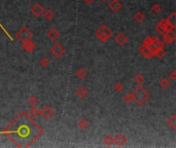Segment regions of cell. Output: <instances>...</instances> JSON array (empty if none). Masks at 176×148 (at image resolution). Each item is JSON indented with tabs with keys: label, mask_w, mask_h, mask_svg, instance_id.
I'll return each mask as SVG.
<instances>
[{
	"label": "cell",
	"mask_w": 176,
	"mask_h": 148,
	"mask_svg": "<svg viewBox=\"0 0 176 148\" xmlns=\"http://www.w3.org/2000/svg\"><path fill=\"white\" fill-rule=\"evenodd\" d=\"M2 134L7 136L17 147L27 148L43 134V130L27 112L22 111L6 128Z\"/></svg>",
	"instance_id": "cell-1"
},
{
	"label": "cell",
	"mask_w": 176,
	"mask_h": 148,
	"mask_svg": "<svg viewBox=\"0 0 176 148\" xmlns=\"http://www.w3.org/2000/svg\"><path fill=\"white\" fill-rule=\"evenodd\" d=\"M132 95H133V101H135L138 106H142L144 105L146 102L150 100V94L148 93V91L145 88H143L142 85H139L135 90L132 91Z\"/></svg>",
	"instance_id": "cell-2"
},
{
	"label": "cell",
	"mask_w": 176,
	"mask_h": 148,
	"mask_svg": "<svg viewBox=\"0 0 176 148\" xmlns=\"http://www.w3.org/2000/svg\"><path fill=\"white\" fill-rule=\"evenodd\" d=\"M112 34H113L112 30L108 28L107 25H105V24L101 25L96 31H95V36H96L101 42H103V43H106L108 40L110 39V37L112 36Z\"/></svg>",
	"instance_id": "cell-3"
},
{
	"label": "cell",
	"mask_w": 176,
	"mask_h": 148,
	"mask_svg": "<svg viewBox=\"0 0 176 148\" xmlns=\"http://www.w3.org/2000/svg\"><path fill=\"white\" fill-rule=\"evenodd\" d=\"M16 36H17L18 40H20V42L23 43L24 41L30 40L32 37H33V34H32V32L29 30V29L27 28L26 26H24V27H22L20 30L17 32Z\"/></svg>",
	"instance_id": "cell-4"
},
{
	"label": "cell",
	"mask_w": 176,
	"mask_h": 148,
	"mask_svg": "<svg viewBox=\"0 0 176 148\" xmlns=\"http://www.w3.org/2000/svg\"><path fill=\"white\" fill-rule=\"evenodd\" d=\"M170 30H175V29H173L172 27L170 26V24L168 23L167 19H163V20H161L156 26V32L159 34H162V35L165 34L168 31H170Z\"/></svg>",
	"instance_id": "cell-5"
},
{
	"label": "cell",
	"mask_w": 176,
	"mask_h": 148,
	"mask_svg": "<svg viewBox=\"0 0 176 148\" xmlns=\"http://www.w3.org/2000/svg\"><path fill=\"white\" fill-rule=\"evenodd\" d=\"M65 52H66V50H65V47L63 46V44H61L60 42H56V43L53 44V46L51 47V53H52L53 57L56 59L61 58L65 53Z\"/></svg>",
	"instance_id": "cell-6"
},
{
	"label": "cell",
	"mask_w": 176,
	"mask_h": 148,
	"mask_svg": "<svg viewBox=\"0 0 176 148\" xmlns=\"http://www.w3.org/2000/svg\"><path fill=\"white\" fill-rule=\"evenodd\" d=\"M163 47H165L164 42L162 41V40H160L158 36L153 35V36H151V43H150V50H153V53L155 50H159V48H163Z\"/></svg>",
	"instance_id": "cell-7"
},
{
	"label": "cell",
	"mask_w": 176,
	"mask_h": 148,
	"mask_svg": "<svg viewBox=\"0 0 176 148\" xmlns=\"http://www.w3.org/2000/svg\"><path fill=\"white\" fill-rule=\"evenodd\" d=\"M54 114H55V111H54V109L52 108L51 106H48V105H45V106H43L41 109H40V115L44 118V119H51Z\"/></svg>",
	"instance_id": "cell-8"
},
{
	"label": "cell",
	"mask_w": 176,
	"mask_h": 148,
	"mask_svg": "<svg viewBox=\"0 0 176 148\" xmlns=\"http://www.w3.org/2000/svg\"><path fill=\"white\" fill-rule=\"evenodd\" d=\"M176 39L175 30H170L163 34V42L164 44H172Z\"/></svg>",
	"instance_id": "cell-9"
},
{
	"label": "cell",
	"mask_w": 176,
	"mask_h": 148,
	"mask_svg": "<svg viewBox=\"0 0 176 148\" xmlns=\"http://www.w3.org/2000/svg\"><path fill=\"white\" fill-rule=\"evenodd\" d=\"M108 9L113 13L118 12L120 10L123 9V3L120 0H111V1L108 3Z\"/></svg>",
	"instance_id": "cell-10"
},
{
	"label": "cell",
	"mask_w": 176,
	"mask_h": 148,
	"mask_svg": "<svg viewBox=\"0 0 176 148\" xmlns=\"http://www.w3.org/2000/svg\"><path fill=\"white\" fill-rule=\"evenodd\" d=\"M128 40H129L128 36H127L125 33H123V32H120V33L115 34V36H114V41L118 46H124V45L128 42Z\"/></svg>",
	"instance_id": "cell-11"
},
{
	"label": "cell",
	"mask_w": 176,
	"mask_h": 148,
	"mask_svg": "<svg viewBox=\"0 0 176 148\" xmlns=\"http://www.w3.org/2000/svg\"><path fill=\"white\" fill-rule=\"evenodd\" d=\"M30 12L32 15H34V17H36V18H39V17H41L42 15V13L43 12H44V9H43V6L40 3H38V2H36L33 6L30 9Z\"/></svg>",
	"instance_id": "cell-12"
},
{
	"label": "cell",
	"mask_w": 176,
	"mask_h": 148,
	"mask_svg": "<svg viewBox=\"0 0 176 148\" xmlns=\"http://www.w3.org/2000/svg\"><path fill=\"white\" fill-rule=\"evenodd\" d=\"M47 35L48 38H50V40H52V41H57V40L59 39V37L61 36V33L58 29L53 27V28H51L50 30L48 31Z\"/></svg>",
	"instance_id": "cell-13"
},
{
	"label": "cell",
	"mask_w": 176,
	"mask_h": 148,
	"mask_svg": "<svg viewBox=\"0 0 176 148\" xmlns=\"http://www.w3.org/2000/svg\"><path fill=\"white\" fill-rule=\"evenodd\" d=\"M139 52L144 57L145 59H151L153 57V50H150L148 47L144 46V45H140L139 46Z\"/></svg>",
	"instance_id": "cell-14"
},
{
	"label": "cell",
	"mask_w": 176,
	"mask_h": 148,
	"mask_svg": "<svg viewBox=\"0 0 176 148\" xmlns=\"http://www.w3.org/2000/svg\"><path fill=\"white\" fill-rule=\"evenodd\" d=\"M114 143L118 146H124L125 144L127 143V137L124 135V134H118L115 137H114Z\"/></svg>",
	"instance_id": "cell-15"
},
{
	"label": "cell",
	"mask_w": 176,
	"mask_h": 148,
	"mask_svg": "<svg viewBox=\"0 0 176 148\" xmlns=\"http://www.w3.org/2000/svg\"><path fill=\"white\" fill-rule=\"evenodd\" d=\"M23 48L27 53H32L35 50V44H34V42L31 41V39L27 40V41L23 42Z\"/></svg>",
	"instance_id": "cell-16"
},
{
	"label": "cell",
	"mask_w": 176,
	"mask_h": 148,
	"mask_svg": "<svg viewBox=\"0 0 176 148\" xmlns=\"http://www.w3.org/2000/svg\"><path fill=\"white\" fill-rule=\"evenodd\" d=\"M88 95H89V91L86 90L85 87H79L76 90V96L78 98L85 99L86 97H88Z\"/></svg>",
	"instance_id": "cell-17"
},
{
	"label": "cell",
	"mask_w": 176,
	"mask_h": 148,
	"mask_svg": "<svg viewBox=\"0 0 176 148\" xmlns=\"http://www.w3.org/2000/svg\"><path fill=\"white\" fill-rule=\"evenodd\" d=\"M171 85V80H170L169 78H167V77H164V78H162L161 80H160L159 82V87L161 88H164V90H166V88H168Z\"/></svg>",
	"instance_id": "cell-18"
},
{
	"label": "cell",
	"mask_w": 176,
	"mask_h": 148,
	"mask_svg": "<svg viewBox=\"0 0 176 148\" xmlns=\"http://www.w3.org/2000/svg\"><path fill=\"white\" fill-rule=\"evenodd\" d=\"M133 20H134L136 23H142L143 21L145 20L144 13L141 12H137L133 15Z\"/></svg>",
	"instance_id": "cell-19"
},
{
	"label": "cell",
	"mask_w": 176,
	"mask_h": 148,
	"mask_svg": "<svg viewBox=\"0 0 176 148\" xmlns=\"http://www.w3.org/2000/svg\"><path fill=\"white\" fill-rule=\"evenodd\" d=\"M75 75H76V77L78 79H85L86 77L88 76V71L83 68H79V69H77Z\"/></svg>",
	"instance_id": "cell-20"
},
{
	"label": "cell",
	"mask_w": 176,
	"mask_h": 148,
	"mask_svg": "<svg viewBox=\"0 0 176 148\" xmlns=\"http://www.w3.org/2000/svg\"><path fill=\"white\" fill-rule=\"evenodd\" d=\"M165 56H166V50L165 48H159L153 52V57H156L157 59H164Z\"/></svg>",
	"instance_id": "cell-21"
},
{
	"label": "cell",
	"mask_w": 176,
	"mask_h": 148,
	"mask_svg": "<svg viewBox=\"0 0 176 148\" xmlns=\"http://www.w3.org/2000/svg\"><path fill=\"white\" fill-rule=\"evenodd\" d=\"M28 114L30 115L31 117H37L38 115H40V109L37 108L36 105H35V106H31V108L29 109Z\"/></svg>",
	"instance_id": "cell-22"
},
{
	"label": "cell",
	"mask_w": 176,
	"mask_h": 148,
	"mask_svg": "<svg viewBox=\"0 0 176 148\" xmlns=\"http://www.w3.org/2000/svg\"><path fill=\"white\" fill-rule=\"evenodd\" d=\"M168 23L170 24V26L172 27L173 29L176 28V12H172L169 17L167 18Z\"/></svg>",
	"instance_id": "cell-23"
},
{
	"label": "cell",
	"mask_w": 176,
	"mask_h": 148,
	"mask_svg": "<svg viewBox=\"0 0 176 148\" xmlns=\"http://www.w3.org/2000/svg\"><path fill=\"white\" fill-rule=\"evenodd\" d=\"M43 17H44V19L47 21H52L54 18H55V13H54V12L52 9H47L43 12Z\"/></svg>",
	"instance_id": "cell-24"
},
{
	"label": "cell",
	"mask_w": 176,
	"mask_h": 148,
	"mask_svg": "<svg viewBox=\"0 0 176 148\" xmlns=\"http://www.w3.org/2000/svg\"><path fill=\"white\" fill-rule=\"evenodd\" d=\"M144 80H145V77L142 73H137L134 76V81L135 83H137L138 85H141L142 83L144 82Z\"/></svg>",
	"instance_id": "cell-25"
},
{
	"label": "cell",
	"mask_w": 176,
	"mask_h": 148,
	"mask_svg": "<svg viewBox=\"0 0 176 148\" xmlns=\"http://www.w3.org/2000/svg\"><path fill=\"white\" fill-rule=\"evenodd\" d=\"M77 126L80 130H86V129L89 128V122L86 118H82V119H79L77 122Z\"/></svg>",
	"instance_id": "cell-26"
},
{
	"label": "cell",
	"mask_w": 176,
	"mask_h": 148,
	"mask_svg": "<svg viewBox=\"0 0 176 148\" xmlns=\"http://www.w3.org/2000/svg\"><path fill=\"white\" fill-rule=\"evenodd\" d=\"M103 142L105 145H107V146H111V145L114 143V138L110 135H106L103 138Z\"/></svg>",
	"instance_id": "cell-27"
},
{
	"label": "cell",
	"mask_w": 176,
	"mask_h": 148,
	"mask_svg": "<svg viewBox=\"0 0 176 148\" xmlns=\"http://www.w3.org/2000/svg\"><path fill=\"white\" fill-rule=\"evenodd\" d=\"M167 123H168V125H169L170 126H171L173 130H176V115L173 114L171 117L168 118Z\"/></svg>",
	"instance_id": "cell-28"
},
{
	"label": "cell",
	"mask_w": 176,
	"mask_h": 148,
	"mask_svg": "<svg viewBox=\"0 0 176 148\" xmlns=\"http://www.w3.org/2000/svg\"><path fill=\"white\" fill-rule=\"evenodd\" d=\"M113 90H114L115 93H121V91H124V84L121 81L115 82L114 85H113Z\"/></svg>",
	"instance_id": "cell-29"
},
{
	"label": "cell",
	"mask_w": 176,
	"mask_h": 148,
	"mask_svg": "<svg viewBox=\"0 0 176 148\" xmlns=\"http://www.w3.org/2000/svg\"><path fill=\"white\" fill-rule=\"evenodd\" d=\"M162 9H163V7H162V5L160 3H155L151 6V10H153V13H156V15H158L162 12Z\"/></svg>",
	"instance_id": "cell-30"
},
{
	"label": "cell",
	"mask_w": 176,
	"mask_h": 148,
	"mask_svg": "<svg viewBox=\"0 0 176 148\" xmlns=\"http://www.w3.org/2000/svg\"><path fill=\"white\" fill-rule=\"evenodd\" d=\"M123 100H124V102L126 104H131L132 102H133V95H132V93L126 94V95L124 96Z\"/></svg>",
	"instance_id": "cell-31"
},
{
	"label": "cell",
	"mask_w": 176,
	"mask_h": 148,
	"mask_svg": "<svg viewBox=\"0 0 176 148\" xmlns=\"http://www.w3.org/2000/svg\"><path fill=\"white\" fill-rule=\"evenodd\" d=\"M50 64H51V62L48 58H42V59H40V61H39V65L41 66L42 68H48V67L50 66Z\"/></svg>",
	"instance_id": "cell-32"
},
{
	"label": "cell",
	"mask_w": 176,
	"mask_h": 148,
	"mask_svg": "<svg viewBox=\"0 0 176 148\" xmlns=\"http://www.w3.org/2000/svg\"><path fill=\"white\" fill-rule=\"evenodd\" d=\"M28 104L30 105V106H35V105L38 104V99H37L35 96L32 95V96L29 97V99H28Z\"/></svg>",
	"instance_id": "cell-33"
},
{
	"label": "cell",
	"mask_w": 176,
	"mask_h": 148,
	"mask_svg": "<svg viewBox=\"0 0 176 148\" xmlns=\"http://www.w3.org/2000/svg\"><path fill=\"white\" fill-rule=\"evenodd\" d=\"M168 76H169V79L171 80V81H175L176 80V70H172V71L168 74Z\"/></svg>",
	"instance_id": "cell-34"
},
{
	"label": "cell",
	"mask_w": 176,
	"mask_h": 148,
	"mask_svg": "<svg viewBox=\"0 0 176 148\" xmlns=\"http://www.w3.org/2000/svg\"><path fill=\"white\" fill-rule=\"evenodd\" d=\"M85 3H86V4H92L93 2L95 1V0H83Z\"/></svg>",
	"instance_id": "cell-35"
},
{
	"label": "cell",
	"mask_w": 176,
	"mask_h": 148,
	"mask_svg": "<svg viewBox=\"0 0 176 148\" xmlns=\"http://www.w3.org/2000/svg\"><path fill=\"white\" fill-rule=\"evenodd\" d=\"M101 1H108V0H101Z\"/></svg>",
	"instance_id": "cell-36"
},
{
	"label": "cell",
	"mask_w": 176,
	"mask_h": 148,
	"mask_svg": "<svg viewBox=\"0 0 176 148\" xmlns=\"http://www.w3.org/2000/svg\"><path fill=\"white\" fill-rule=\"evenodd\" d=\"M0 67H1V63H0Z\"/></svg>",
	"instance_id": "cell-37"
}]
</instances>
